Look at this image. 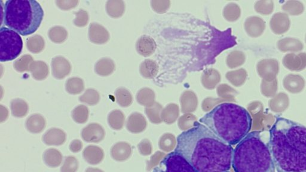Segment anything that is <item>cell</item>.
Instances as JSON below:
<instances>
[{
    "mask_svg": "<svg viewBox=\"0 0 306 172\" xmlns=\"http://www.w3.org/2000/svg\"><path fill=\"white\" fill-rule=\"evenodd\" d=\"M159 72V66L155 61L146 59L140 66V72L143 77L150 79L155 77Z\"/></svg>",
    "mask_w": 306,
    "mask_h": 172,
    "instance_id": "e0dca14e",
    "label": "cell"
},
{
    "mask_svg": "<svg viewBox=\"0 0 306 172\" xmlns=\"http://www.w3.org/2000/svg\"><path fill=\"white\" fill-rule=\"evenodd\" d=\"M26 47L30 52L33 53H39L44 50L45 41L40 35H35L28 39L26 41Z\"/></svg>",
    "mask_w": 306,
    "mask_h": 172,
    "instance_id": "cb8c5ba5",
    "label": "cell"
},
{
    "mask_svg": "<svg viewBox=\"0 0 306 172\" xmlns=\"http://www.w3.org/2000/svg\"><path fill=\"white\" fill-rule=\"evenodd\" d=\"M81 135L84 141L98 143L104 138L105 132L102 126L94 123L89 124L82 129Z\"/></svg>",
    "mask_w": 306,
    "mask_h": 172,
    "instance_id": "ba28073f",
    "label": "cell"
},
{
    "mask_svg": "<svg viewBox=\"0 0 306 172\" xmlns=\"http://www.w3.org/2000/svg\"><path fill=\"white\" fill-rule=\"evenodd\" d=\"M46 120L40 114L31 115L26 121L25 126L27 130L32 133H41L46 128Z\"/></svg>",
    "mask_w": 306,
    "mask_h": 172,
    "instance_id": "5bb4252c",
    "label": "cell"
},
{
    "mask_svg": "<svg viewBox=\"0 0 306 172\" xmlns=\"http://www.w3.org/2000/svg\"><path fill=\"white\" fill-rule=\"evenodd\" d=\"M231 166L235 172H275L269 143L260 131L247 134L234 150Z\"/></svg>",
    "mask_w": 306,
    "mask_h": 172,
    "instance_id": "277c9868",
    "label": "cell"
},
{
    "mask_svg": "<svg viewBox=\"0 0 306 172\" xmlns=\"http://www.w3.org/2000/svg\"><path fill=\"white\" fill-rule=\"evenodd\" d=\"M52 71L55 79L62 80L70 74L71 65L70 62L62 56L52 59Z\"/></svg>",
    "mask_w": 306,
    "mask_h": 172,
    "instance_id": "9c48e42d",
    "label": "cell"
},
{
    "mask_svg": "<svg viewBox=\"0 0 306 172\" xmlns=\"http://www.w3.org/2000/svg\"><path fill=\"white\" fill-rule=\"evenodd\" d=\"M43 16V10L35 0H9L4 5L5 25L23 36L34 33Z\"/></svg>",
    "mask_w": 306,
    "mask_h": 172,
    "instance_id": "5b68a950",
    "label": "cell"
},
{
    "mask_svg": "<svg viewBox=\"0 0 306 172\" xmlns=\"http://www.w3.org/2000/svg\"><path fill=\"white\" fill-rule=\"evenodd\" d=\"M43 160L47 166L50 168H55L61 165L63 157L60 150L50 149L45 150Z\"/></svg>",
    "mask_w": 306,
    "mask_h": 172,
    "instance_id": "d6986e66",
    "label": "cell"
},
{
    "mask_svg": "<svg viewBox=\"0 0 306 172\" xmlns=\"http://www.w3.org/2000/svg\"><path fill=\"white\" fill-rule=\"evenodd\" d=\"M89 39L90 42L97 44H105L110 39V34L104 26L93 22L89 28Z\"/></svg>",
    "mask_w": 306,
    "mask_h": 172,
    "instance_id": "30bf717a",
    "label": "cell"
},
{
    "mask_svg": "<svg viewBox=\"0 0 306 172\" xmlns=\"http://www.w3.org/2000/svg\"><path fill=\"white\" fill-rule=\"evenodd\" d=\"M199 122L225 143L235 145L251 130L252 119L244 108L235 104L223 103L204 115Z\"/></svg>",
    "mask_w": 306,
    "mask_h": 172,
    "instance_id": "3957f363",
    "label": "cell"
},
{
    "mask_svg": "<svg viewBox=\"0 0 306 172\" xmlns=\"http://www.w3.org/2000/svg\"><path fill=\"white\" fill-rule=\"evenodd\" d=\"M136 49L140 55L147 57L153 55L155 52L156 43L153 38L143 36L141 37L136 43Z\"/></svg>",
    "mask_w": 306,
    "mask_h": 172,
    "instance_id": "8fae6325",
    "label": "cell"
},
{
    "mask_svg": "<svg viewBox=\"0 0 306 172\" xmlns=\"http://www.w3.org/2000/svg\"><path fill=\"white\" fill-rule=\"evenodd\" d=\"M84 89L83 80L79 77H72L65 83V90L71 95H79Z\"/></svg>",
    "mask_w": 306,
    "mask_h": 172,
    "instance_id": "7402d4cb",
    "label": "cell"
},
{
    "mask_svg": "<svg viewBox=\"0 0 306 172\" xmlns=\"http://www.w3.org/2000/svg\"><path fill=\"white\" fill-rule=\"evenodd\" d=\"M170 3H171L170 1H162L161 5H160L159 1H151V6H152L153 9L156 12L162 13L166 12L170 6Z\"/></svg>",
    "mask_w": 306,
    "mask_h": 172,
    "instance_id": "836d02e7",
    "label": "cell"
},
{
    "mask_svg": "<svg viewBox=\"0 0 306 172\" xmlns=\"http://www.w3.org/2000/svg\"><path fill=\"white\" fill-rule=\"evenodd\" d=\"M29 71L34 79L41 81L46 79L49 74V68L45 62L36 61L31 63Z\"/></svg>",
    "mask_w": 306,
    "mask_h": 172,
    "instance_id": "9a60e30c",
    "label": "cell"
},
{
    "mask_svg": "<svg viewBox=\"0 0 306 172\" xmlns=\"http://www.w3.org/2000/svg\"><path fill=\"white\" fill-rule=\"evenodd\" d=\"M68 32L64 27L55 26L52 27L48 32V36L52 42L55 43H62L68 37Z\"/></svg>",
    "mask_w": 306,
    "mask_h": 172,
    "instance_id": "603a6c76",
    "label": "cell"
},
{
    "mask_svg": "<svg viewBox=\"0 0 306 172\" xmlns=\"http://www.w3.org/2000/svg\"><path fill=\"white\" fill-rule=\"evenodd\" d=\"M219 72L214 69H207L202 75V83L207 89H212L220 82Z\"/></svg>",
    "mask_w": 306,
    "mask_h": 172,
    "instance_id": "ac0fdd59",
    "label": "cell"
},
{
    "mask_svg": "<svg viewBox=\"0 0 306 172\" xmlns=\"http://www.w3.org/2000/svg\"><path fill=\"white\" fill-rule=\"evenodd\" d=\"M79 162L74 156H68L65 158L61 172H76L78 170Z\"/></svg>",
    "mask_w": 306,
    "mask_h": 172,
    "instance_id": "4dcf8cb0",
    "label": "cell"
},
{
    "mask_svg": "<svg viewBox=\"0 0 306 172\" xmlns=\"http://www.w3.org/2000/svg\"><path fill=\"white\" fill-rule=\"evenodd\" d=\"M42 141L47 145L60 146L66 141L65 131L58 128H52L47 130L42 136Z\"/></svg>",
    "mask_w": 306,
    "mask_h": 172,
    "instance_id": "7c38bea8",
    "label": "cell"
},
{
    "mask_svg": "<svg viewBox=\"0 0 306 172\" xmlns=\"http://www.w3.org/2000/svg\"><path fill=\"white\" fill-rule=\"evenodd\" d=\"M111 157L117 161H122L128 156V145L124 142H119L111 148Z\"/></svg>",
    "mask_w": 306,
    "mask_h": 172,
    "instance_id": "4316f807",
    "label": "cell"
},
{
    "mask_svg": "<svg viewBox=\"0 0 306 172\" xmlns=\"http://www.w3.org/2000/svg\"><path fill=\"white\" fill-rule=\"evenodd\" d=\"M116 101L122 107H127L132 103V94L124 87L117 88L115 91Z\"/></svg>",
    "mask_w": 306,
    "mask_h": 172,
    "instance_id": "484cf974",
    "label": "cell"
},
{
    "mask_svg": "<svg viewBox=\"0 0 306 172\" xmlns=\"http://www.w3.org/2000/svg\"><path fill=\"white\" fill-rule=\"evenodd\" d=\"M153 172H199L182 155L176 152L167 154Z\"/></svg>",
    "mask_w": 306,
    "mask_h": 172,
    "instance_id": "52a82bcc",
    "label": "cell"
},
{
    "mask_svg": "<svg viewBox=\"0 0 306 172\" xmlns=\"http://www.w3.org/2000/svg\"><path fill=\"white\" fill-rule=\"evenodd\" d=\"M234 149L198 122L177 138L175 152L183 156L199 172L230 170Z\"/></svg>",
    "mask_w": 306,
    "mask_h": 172,
    "instance_id": "6da1fadb",
    "label": "cell"
},
{
    "mask_svg": "<svg viewBox=\"0 0 306 172\" xmlns=\"http://www.w3.org/2000/svg\"><path fill=\"white\" fill-rule=\"evenodd\" d=\"M82 147H83V145H82V141H80V140L76 139L72 141L69 149L73 152H78L81 151Z\"/></svg>",
    "mask_w": 306,
    "mask_h": 172,
    "instance_id": "e575fe53",
    "label": "cell"
},
{
    "mask_svg": "<svg viewBox=\"0 0 306 172\" xmlns=\"http://www.w3.org/2000/svg\"><path fill=\"white\" fill-rule=\"evenodd\" d=\"M100 100V93L94 88H88L83 95L79 97V101L90 106L97 105Z\"/></svg>",
    "mask_w": 306,
    "mask_h": 172,
    "instance_id": "f1b7e54d",
    "label": "cell"
},
{
    "mask_svg": "<svg viewBox=\"0 0 306 172\" xmlns=\"http://www.w3.org/2000/svg\"><path fill=\"white\" fill-rule=\"evenodd\" d=\"M11 111L13 116L22 118L26 116L28 112V105L22 99L17 98L11 102Z\"/></svg>",
    "mask_w": 306,
    "mask_h": 172,
    "instance_id": "44dd1931",
    "label": "cell"
},
{
    "mask_svg": "<svg viewBox=\"0 0 306 172\" xmlns=\"http://www.w3.org/2000/svg\"><path fill=\"white\" fill-rule=\"evenodd\" d=\"M125 7L124 2L122 0H109L106 4V12L113 18H119L123 16Z\"/></svg>",
    "mask_w": 306,
    "mask_h": 172,
    "instance_id": "ffe728a7",
    "label": "cell"
},
{
    "mask_svg": "<svg viewBox=\"0 0 306 172\" xmlns=\"http://www.w3.org/2000/svg\"><path fill=\"white\" fill-rule=\"evenodd\" d=\"M228 172V171H227V172Z\"/></svg>",
    "mask_w": 306,
    "mask_h": 172,
    "instance_id": "8d00e7d4",
    "label": "cell"
},
{
    "mask_svg": "<svg viewBox=\"0 0 306 172\" xmlns=\"http://www.w3.org/2000/svg\"><path fill=\"white\" fill-rule=\"evenodd\" d=\"M116 69L115 64L112 59L103 58L95 64V71L100 76L106 77L113 74Z\"/></svg>",
    "mask_w": 306,
    "mask_h": 172,
    "instance_id": "2e32d148",
    "label": "cell"
},
{
    "mask_svg": "<svg viewBox=\"0 0 306 172\" xmlns=\"http://www.w3.org/2000/svg\"><path fill=\"white\" fill-rule=\"evenodd\" d=\"M0 61L14 60L20 56L23 48L22 38L12 29L2 27L0 29Z\"/></svg>",
    "mask_w": 306,
    "mask_h": 172,
    "instance_id": "8992f818",
    "label": "cell"
},
{
    "mask_svg": "<svg viewBox=\"0 0 306 172\" xmlns=\"http://www.w3.org/2000/svg\"><path fill=\"white\" fill-rule=\"evenodd\" d=\"M89 110L88 108L83 105L77 106L72 112V117L77 123L83 124L88 120Z\"/></svg>",
    "mask_w": 306,
    "mask_h": 172,
    "instance_id": "83f0119b",
    "label": "cell"
},
{
    "mask_svg": "<svg viewBox=\"0 0 306 172\" xmlns=\"http://www.w3.org/2000/svg\"><path fill=\"white\" fill-rule=\"evenodd\" d=\"M270 149L278 172H306V128L279 117L270 129Z\"/></svg>",
    "mask_w": 306,
    "mask_h": 172,
    "instance_id": "7a4b0ae2",
    "label": "cell"
},
{
    "mask_svg": "<svg viewBox=\"0 0 306 172\" xmlns=\"http://www.w3.org/2000/svg\"><path fill=\"white\" fill-rule=\"evenodd\" d=\"M33 61V58L31 55H24L15 62L13 66L18 72L29 71L30 64Z\"/></svg>",
    "mask_w": 306,
    "mask_h": 172,
    "instance_id": "f546056e",
    "label": "cell"
},
{
    "mask_svg": "<svg viewBox=\"0 0 306 172\" xmlns=\"http://www.w3.org/2000/svg\"><path fill=\"white\" fill-rule=\"evenodd\" d=\"M57 6L62 10H70L78 5V0H57L55 1Z\"/></svg>",
    "mask_w": 306,
    "mask_h": 172,
    "instance_id": "d6a6232c",
    "label": "cell"
},
{
    "mask_svg": "<svg viewBox=\"0 0 306 172\" xmlns=\"http://www.w3.org/2000/svg\"><path fill=\"white\" fill-rule=\"evenodd\" d=\"M76 16L74 20V23L78 27H84L87 25L89 20V14L86 10L80 9L78 12H74Z\"/></svg>",
    "mask_w": 306,
    "mask_h": 172,
    "instance_id": "1f68e13d",
    "label": "cell"
},
{
    "mask_svg": "<svg viewBox=\"0 0 306 172\" xmlns=\"http://www.w3.org/2000/svg\"><path fill=\"white\" fill-rule=\"evenodd\" d=\"M85 172H104L101 169L97 168H89L86 169Z\"/></svg>",
    "mask_w": 306,
    "mask_h": 172,
    "instance_id": "d590c367",
    "label": "cell"
},
{
    "mask_svg": "<svg viewBox=\"0 0 306 172\" xmlns=\"http://www.w3.org/2000/svg\"><path fill=\"white\" fill-rule=\"evenodd\" d=\"M124 122V115L120 110H113L109 114L108 123L114 130H121L123 128Z\"/></svg>",
    "mask_w": 306,
    "mask_h": 172,
    "instance_id": "d4e9b609",
    "label": "cell"
},
{
    "mask_svg": "<svg viewBox=\"0 0 306 172\" xmlns=\"http://www.w3.org/2000/svg\"><path fill=\"white\" fill-rule=\"evenodd\" d=\"M84 160L90 165H97L102 162L104 158V152L101 148L95 145H89L83 150Z\"/></svg>",
    "mask_w": 306,
    "mask_h": 172,
    "instance_id": "4fadbf2b",
    "label": "cell"
}]
</instances>
